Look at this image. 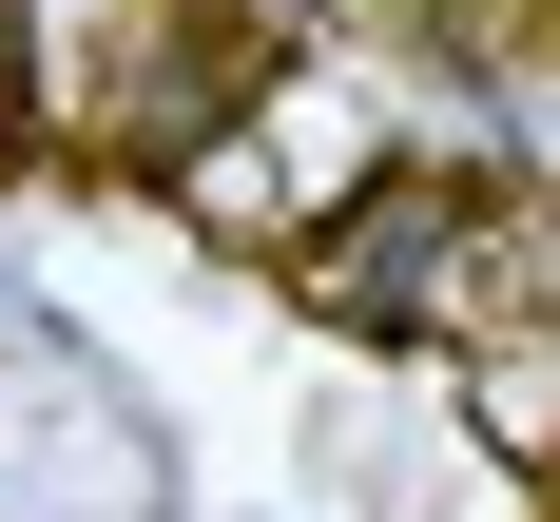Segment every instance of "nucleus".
<instances>
[{"label": "nucleus", "mask_w": 560, "mask_h": 522, "mask_svg": "<svg viewBox=\"0 0 560 522\" xmlns=\"http://www.w3.org/2000/svg\"><path fill=\"white\" fill-rule=\"evenodd\" d=\"M483 213H503V174H464V155H387L348 213L290 232V290H310L329 329H445V290H464V252H483Z\"/></svg>", "instance_id": "1"}]
</instances>
